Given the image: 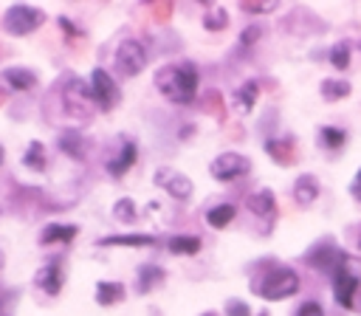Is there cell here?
Instances as JSON below:
<instances>
[{
  "label": "cell",
  "mask_w": 361,
  "mask_h": 316,
  "mask_svg": "<svg viewBox=\"0 0 361 316\" xmlns=\"http://www.w3.org/2000/svg\"><path fill=\"white\" fill-rule=\"evenodd\" d=\"M158 93L175 104H189L197 96V68L192 62H175V65H164L155 71L152 76Z\"/></svg>",
  "instance_id": "obj_1"
},
{
  "label": "cell",
  "mask_w": 361,
  "mask_h": 316,
  "mask_svg": "<svg viewBox=\"0 0 361 316\" xmlns=\"http://www.w3.org/2000/svg\"><path fill=\"white\" fill-rule=\"evenodd\" d=\"M296 291H299V276H296V271L288 268V265H276V268H271V271L257 282V291H254V293H259V296L268 299V302H282V299L293 296Z\"/></svg>",
  "instance_id": "obj_2"
},
{
  "label": "cell",
  "mask_w": 361,
  "mask_h": 316,
  "mask_svg": "<svg viewBox=\"0 0 361 316\" xmlns=\"http://www.w3.org/2000/svg\"><path fill=\"white\" fill-rule=\"evenodd\" d=\"M42 23H45V14L39 8H34V6H25V3H14L3 17V28L11 37H25L34 28H39Z\"/></svg>",
  "instance_id": "obj_3"
},
{
  "label": "cell",
  "mask_w": 361,
  "mask_h": 316,
  "mask_svg": "<svg viewBox=\"0 0 361 316\" xmlns=\"http://www.w3.org/2000/svg\"><path fill=\"white\" fill-rule=\"evenodd\" d=\"M147 65V51H144V42L138 40H124L118 42L116 48V68L121 76H138Z\"/></svg>",
  "instance_id": "obj_4"
},
{
  "label": "cell",
  "mask_w": 361,
  "mask_h": 316,
  "mask_svg": "<svg viewBox=\"0 0 361 316\" xmlns=\"http://www.w3.org/2000/svg\"><path fill=\"white\" fill-rule=\"evenodd\" d=\"M305 260H307L316 271H322V274H327V276H333L338 268H344L347 262H353V257H350V254H344V251H338L336 245H327V243L316 245Z\"/></svg>",
  "instance_id": "obj_5"
},
{
  "label": "cell",
  "mask_w": 361,
  "mask_h": 316,
  "mask_svg": "<svg viewBox=\"0 0 361 316\" xmlns=\"http://www.w3.org/2000/svg\"><path fill=\"white\" fill-rule=\"evenodd\" d=\"M350 265H355V260L353 262H347L344 268H338L330 279H333V296H336V302L341 305V308H355V296H358V274L350 268Z\"/></svg>",
  "instance_id": "obj_6"
},
{
  "label": "cell",
  "mask_w": 361,
  "mask_h": 316,
  "mask_svg": "<svg viewBox=\"0 0 361 316\" xmlns=\"http://www.w3.org/2000/svg\"><path fill=\"white\" fill-rule=\"evenodd\" d=\"M90 93H93V102H96L102 110L116 107L118 99H121V93H118L113 76H110L104 68H93V73H90Z\"/></svg>",
  "instance_id": "obj_7"
},
{
  "label": "cell",
  "mask_w": 361,
  "mask_h": 316,
  "mask_svg": "<svg viewBox=\"0 0 361 316\" xmlns=\"http://www.w3.org/2000/svg\"><path fill=\"white\" fill-rule=\"evenodd\" d=\"M212 175L217 178V181H234V178H243V175H248L251 172V161L245 158V155H240V152H223V155H217L214 161H212Z\"/></svg>",
  "instance_id": "obj_8"
},
{
  "label": "cell",
  "mask_w": 361,
  "mask_h": 316,
  "mask_svg": "<svg viewBox=\"0 0 361 316\" xmlns=\"http://www.w3.org/2000/svg\"><path fill=\"white\" fill-rule=\"evenodd\" d=\"M155 186H161L164 192H169L175 200H189L192 198V178H186L183 172L178 169H169V166H158L155 169Z\"/></svg>",
  "instance_id": "obj_9"
},
{
  "label": "cell",
  "mask_w": 361,
  "mask_h": 316,
  "mask_svg": "<svg viewBox=\"0 0 361 316\" xmlns=\"http://www.w3.org/2000/svg\"><path fill=\"white\" fill-rule=\"evenodd\" d=\"M62 102H65L68 113L79 116V113H85V110L90 107V102H93V93H90V87H87L82 79L71 76V79H68V85H65V90H62Z\"/></svg>",
  "instance_id": "obj_10"
},
{
  "label": "cell",
  "mask_w": 361,
  "mask_h": 316,
  "mask_svg": "<svg viewBox=\"0 0 361 316\" xmlns=\"http://www.w3.org/2000/svg\"><path fill=\"white\" fill-rule=\"evenodd\" d=\"M62 282H65V271H62L59 262H48V265H42V268L34 274V285L42 288L48 296H56V293L62 291Z\"/></svg>",
  "instance_id": "obj_11"
},
{
  "label": "cell",
  "mask_w": 361,
  "mask_h": 316,
  "mask_svg": "<svg viewBox=\"0 0 361 316\" xmlns=\"http://www.w3.org/2000/svg\"><path fill=\"white\" fill-rule=\"evenodd\" d=\"M135 155H138V147H135L133 141H124V144L116 150V155L104 161V169H107L113 178H121V175L135 164Z\"/></svg>",
  "instance_id": "obj_12"
},
{
  "label": "cell",
  "mask_w": 361,
  "mask_h": 316,
  "mask_svg": "<svg viewBox=\"0 0 361 316\" xmlns=\"http://www.w3.org/2000/svg\"><path fill=\"white\" fill-rule=\"evenodd\" d=\"M76 234H79V229L73 223H48L39 234V243L42 245H68Z\"/></svg>",
  "instance_id": "obj_13"
},
{
  "label": "cell",
  "mask_w": 361,
  "mask_h": 316,
  "mask_svg": "<svg viewBox=\"0 0 361 316\" xmlns=\"http://www.w3.org/2000/svg\"><path fill=\"white\" fill-rule=\"evenodd\" d=\"M0 76H3V82H6L11 90H20V93L31 90V87L37 85V73L28 71V68H6Z\"/></svg>",
  "instance_id": "obj_14"
},
{
  "label": "cell",
  "mask_w": 361,
  "mask_h": 316,
  "mask_svg": "<svg viewBox=\"0 0 361 316\" xmlns=\"http://www.w3.org/2000/svg\"><path fill=\"white\" fill-rule=\"evenodd\" d=\"M245 206H248L257 217H268V214H274L276 200H274V192H271V189H257V192H248V195H245Z\"/></svg>",
  "instance_id": "obj_15"
},
{
  "label": "cell",
  "mask_w": 361,
  "mask_h": 316,
  "mask_svg": "<svg viewBox=\"0 0 361 316\" xmlns=\"http://www.w3.org/2000/svg\"><path fill=\"white\" fill-rule=\"evenodd\" d=\"M56 144H59V150H62L65 155H71V158H76V161H82V158L87 155L85 138H82V133H76V130H65Z\"/></svg>",
  "instance_id": "obj_16"
},
{
  "label": "cell",
  "mask_w": 361,
  "mask_h": 316,
  "mask_svg": "<svg viewBox=\"0 0 361 316\" xmlns=\"http://www.w3.org/2000/svg\"><path fill=\"white\" fill-rule=\"evenodd\" d=\"M164 279H166V271H164L161 265H141V268H138V276H135V282H138V291H141V293L155 291Z\"/></svg>",
  "instance_id": "obj_17"
},
{
  "label": "cell",
  "mask_w": 361,
  "mask_h": 316,
  "mask_svg": "<svg viewBox=\"0 0 361 316\" xmlns=\"http://www.w3.org/2000/svg\"><path fill=\"white\" fill-rule=\"evenodd\" d=\"M200 245H203V243H200V237H195V234H175V237L166 240L169 254H180V257H192V254H197Z\"/></svg>",
  "instance_id": "obj_18"
},
{
  "label": "cell",
  "mask_w": 361,
  "mask_h": 316,
  "mask_svg": "<svg viewBox=\"0 0 361 316\" xmlns=\"http://www.w3.org/2000/svg\"><path fill=\"white\" fill-rule=\"evenodd\" d=\"M265 152L276 164H282V166L293 164V144H290V138H268L265 141Z\"/></svg>",
  "instance_id": "obj_19"
},
{
  "label": "cell",
  "mask_w": 361,
  "mask_h": 316,
  "mask_svg": "<svg viewBox=\"0 0 361 316\" xmlns=\"http://www.w3.org/2000/svg\"><path fill=\"white\" fill-rule=\"evenodd\" d=\"M293 198H296L302 206L313 203V200L319 198V181H316L313 175H302V178H296V183H293Z\"/></svg>",
  "instance_id": "obj_20"
},
{
  "label": "cell",
  "mask_w": 361,
  "mask_h": 316,
  "mask_svg": "<svg viewBox=\"0 0 361 316\" xmlns=\"http://www.w3.org/2000/svg\"><path fill=\"white\" fill-rule=\"evenodd\" d=\"M257 96H259V82L248 79L243 87H237V90H234V107H237L240 113H248V110L254 107Z\"/></svg>",
  "instance_id": "obj_21"
},
{
  "label": "cell",
  "mask_w": 361,
  "mask_h": 316,
  "mask_svg": "<svg viewBox=\"0 0 361 316\" xmlns=\"http://www.w3.org/2000/svg\"><path fill=\"white\" fill-rule=\"evenodd\" d=\"M158 240L152 234H110L104 240H99V245H133V248H141V245H155Z\"/></svg>",
  "instance_id": "obj_22"
},
{
  "label": "cell",
  "mask_w": 361,
  "mask_h": 316,
  "mask_svg": "<svg viewBox=\"0 0 361 316\" xmlns=\"http://www.w3.org/2000/svg\"><path fill=\"white\" fill-rule=\"evenodd\" d=\"M234 214H237V209H234L231 203H220V206H214V209L206 212V223H209L212 229H226V226L234 220Z\"/></svg>",
  "instance_id": "obj_23"
},
{
  "label": "cell",
  "mask_w": 361,
  "mask_h": 316,
  "mask_svg": "<svg viewBox=\"0 0 361 316\" xmlns=\"http://www.w3.org/2000/svg\"><path fill=\"white\" fill-rule=\"evenodd\" d=\"M124 299V285L121 282H99L96 285V302L99 305H116Z\"/></svg>",
  "instance_id": "obj_24"
},
{
  "label": "cell",
  "mask_w": 361,
  "mask_h": 316,
  "mask_svg": "<svg viewBox=\"0 0 361 316\" xmlns=\"http://www.w3.org/2000/svg\"><path fill=\"white\" fill-rule=\"evenodd\" d=\"M350 82H344V79H327V82H322V99L324 102H338V99H347L350 96Z\"/></svg>",
  "instance_id": "obj_25"
},
{
  "label": "cell",
  "mask_w": 361,
  "mask_h": 316,
  "mask_svg": "<svg viewBox=\"0 0 361 316\" xmlns=\"http://www.w3.org/2000/svg\"><path fill=\"white\" fill-rule=\"evenodd\" d=\"M319 138H322V144L327 150H341L347 144V130L333 127V124H324V127H319Z\"/></svg>",
  "instance_id": "obj_26"
},
{
  "label": "cell",
  "mask_w": 361,
  "mask_h": 316,
  "mask_svg": "<svg viewBox=\"0 0 361 316\" xmlns=\"http://www.w3.org/2000/svg\"><path fill=\"white\" fill-rule=\"evenodd\" d=\"M23 164H25L28 169H34V172H42V169H45V147H42V141H31V144L25 147Z\"/></svg>",
  "instance_id": "obj_27"
},
{
  "label": "cell",
  "mask_w": 361,
  "mask_h": 316,
  "mask_svg": "<svg viewBox=\"0 0 361 316\" xmlns=\"http://www.w3.org/2000/svg\"><path fill=\"white\" fill-rule=\"evenodd\" d=\"M226 25H228L226 8H223V6H209L206 17H203V28H206V31H223Z\"/></svg>",
  "instance_id": "obj_28"
},
{
  "label": "cell",
  "mask_w": 361,
  "mask_h": 316,
  "mask_svg": "<svg viewBox=\"0 0 361 316\" xmlns=\"http://www.w3.org/2000/svg\"><path fill=\"white\" fill-rule=\"evenodd\" d=\"M330 65L338 68V71H347L350 68V42H336L330 48Z\"/></svg>",
  "instance_id": "obj_29"
},
{
  "label": "cell",
  "mask_w": 361,
  "mask_h": 316,
  "mask_svg": "<svg viewBox=\"0 0 361 316\" xmlns=\"http://www.w3.org/2000/svg\"><path fill=\"white\" fill-rule=\"evenodd\" d=\"M113 217L121 220V223H133V220H135V203H133L130 198L116 200V206H113Z\"/></svg>",
  "instance_id": "obj_30"
},
{
  "label": "cell",
  "mask_w": 361,
  "mask_h": 316,
  "mask_svg": "<svg viewBox=\"0 0 361 316\" xmlns=\"http://www.w3.org/2000/svg\"><path fill=\"white\" fill-rule=\"evenodd\" d=\"M240 8L248 11V14H268V11H276L279 3H251V0H243Z\"/></svg>",
  "instance_id": "obj_31"
},
{
  "label": "cell",
  "mask_w": 361,
  "mask_h": 316,
  "mask_svg": "<svg viewBox=\"0 0 361 316\" xmlns=\"http://www.w3.org/2000/svg\"><path fill=\"white\" fill-rule=\"evenodd\" d=\"M226 316H251V308L243 299H228L226 302Z\"/></svg>",
  "instance_id": "obj_32"
},
{
  "label": "cell",
  "mask_w": 361,
  "mask_h": 316,
  "mask_svg": "<svg viewBox=\"0 0 361 316\" xmlns=\"http://www.w3.org/2000/svg\"><path fill=\"white\" fill-rule=\"evenodd\" d=\"M14 302H17V291H3L0 293V316H8L14 310Z\"/></svg>",
  "instance_id": "obj_33"
},
{
  "label": "cell",
  "mask_w": 361,
  "mask_h": 316,
  "mask_svg": "<svg viewBox=\"0 0 361 316\" xmlns=\"http://www.w3.org/2000/svg\"><path fill=\"white\" fill-rule=\"evenodd\" d=\"M259 34H262V31H259L257 25H251V28H245V31L240 34V45H243V48H251V45H254V42L259 40Z\"/></svg>",
  "instance_id": "obj_34"
},
{
  "label": "cell",
  "mask_w": 361,
  "mask_h": 316,
  "mask_svg": "<svg viewBox=\"0 0 361 316\" xmlns=\"http://www.w3.org/2000/svg\"><path fill=\"white\" fill-rule=\"evenodd\" d=\"M296 316H324V310H322L319 302H305V305L296 310Z\"/></svg>",
  "instance_id": "obj_35"
},
{
  "label": "cell",
  "mask_w": 361,
  "mask_h": 316,
  "mask_svg": "<svg viewBox=\"0 0 361 316\" xmlns=\"http://www.w3.org/2000/svg\"><path fill=\"white\" fill-rule=\"evenodd\" d=\"M350 192H353V198H358V200H361V169L355 172V181H353V186H350Z\"/></svg>",
  "instance_id": "obj_36"
},
{
  "label": "cell",
  "mask_w": 361,
  "mask_h": 316,
  "mask_svg": "<svg viewBox=\"0 0 361 316\" xmlns=\"http://www.w3.org/2000/svg\"><path fill=\"white\" fill-rule=\"evenodd\" d=\"M59 25L68 31V34H73V37H79V28H73L71 23H68V17H59Z\"/></svg>",
  "instance_id": "obj_37"
},
{
  "label": "cell",
  "mask_w": 361,
  "mask_h": 316,
  "mask_svg": "<svg viewBox=\"0 0 361 316\" xmlns=\"http://www.w3.org/2000/svg\"><path fill=\"white\" fill-rule=\"evenodd\" d=\"M3 158H6V152H3V144H0V166H3Z\"/></svg>",
  "instance_id": "obj_38"
},
{
  "label": "cell",
  "mask_w": 361,
  "mask_h": 316,
  "mask_svg": "<svg viewBox=\"0 0 361 316\" xmlns=\"http://www.w3.org/2000/svg\"><path fill=\"white\" fill-rule=\"evenodd\" d=\"M203 316H217V313H214V310H206V313H203Z\"/></svg>",
  "instance_id": "obj_39"
},
{
  "label": "cell",
  "mask_w": 361,
  "mask_h": 316,
  "mask_svg": "<svg viewBox=\"0 0 361 316\" xmlns=\"http://www.w3.org/2000/svg\"><path fill=\"white\" fill-rule=\"evenodd\" d=\"M3 262H6V257H3V251H0V268H3Z\"/></svg>",
  "instance_id": "obj_40"
},
{
  "label": "cell",
  "mask_w": 361,
  "mask_h": 316,
  "mask_svg": "<svg viewBox=\"0 0 361 316\" xmlns=\"http://www.w3.org/2000/svg\"><path fill=\"white\" fill-rule=\"evenodd\" d=\"M358 245H361V234H358Z\"/></svg>",
  "instance_id": "obj_41"
}]
</instances>
